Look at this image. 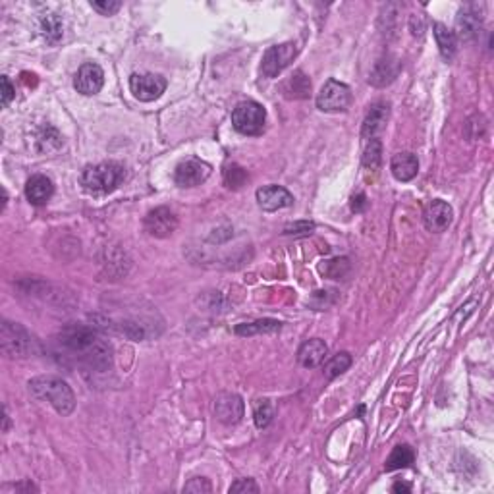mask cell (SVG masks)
<instances>
[{
    "label": "cell",
    "mask_w": 494,
    "mask_h": 494,
    "mask_svg": "<svg viewBox=\"0 0 494 494\" xmlns=\"http://www.w3.org/2000/svg\"><path fill=\"white\" fill-rule=\"evenodd\" d=\"M211 164H207L201 159H187V161H182L178 167H176V172H174V180L180 187H195L203 184L211 176Z\"/></svg>",
    "instance_id": "9c48e42d"
},
{
    "label": "cell",
    "mask_w": 494,
    "mask_h": 494,
    "mask_svg": "<svg viewBox=\"0 0 494 494\" xmlns=\"http://www.w3.org/2000/svg\"><path fill=\"white\" fill-rule=\"evenodd\" d=\"M433 33L434 39H436V45H438V51H441L442 58L444 61H452L458 53V39H456L454 31H450L444 23H433Z\"/></svg>",
    "instance_id": "ffe728a7"
},
{
    "label": "cell",
    "mask_w": 494,
    "mask_h": 494,
    "mask_svg": "<svg viewBox=\"0 0 494 494\" xmlns=\"http://www.w3.org/2000/svg\"><path fill=\"white\" fill-rule=\"evenodd\" d=\"M211 490H213V487H211V483H209V479H205V477H195V479H191L189 483H186V487H184V493L201 494L211 493Z\"/></svg>",
    "instance_id": "d6a6232c"
},
{
    "label": "cell",
    "mask_w": 494,
    "mask_h": 494,
    "mask_svg": "<svg viewBox=\"0 0 494 494\" xmlns=\"http://www.w3.org/2000/svg\"><path fill=\"white\" fill-rule=\"evenodd\" d=\"M257 203L263 211L274 213L278 209H286L294 205V195L282 186H265L257 189Z\"/></svg>",
    "instance_id": "9a60e30c"
},
{
    "label": "cell",
    "mask_w": 494,
    "mask_h": 494,
    "mask_svg": "<svg viewBox=\"0 0 494 494\" xmlns=\"http://www.w3.org/2000/svg\"><path fill=\"white\" fill-rule=\"evenodd\" d=\"M350 365H352V355L347 352H340V354H336L328 359V363L325 365V377L327 379H336L342 373H346Z\"/></svg>",
    "instance_id": "484cf974"
},
{
    "label": "cell",
    "mask_w": 494,
    "mask_h": 494,
    "mask_svg": "<svg viewBox=\"0 0 494 494\" xmlns=\"http://www.w3.org/2000/svg\"><path fill=\"white\" fill-rule=\"evenodd\" d=\"M8 425H10V419H8V411H6V409H4V429H2L4 433H6V431H8Z\"/></svg>",
    "instance_id": "f35d334b"
},
{
    "label": "cell",
    "mask_w": 494,
    "mask_h": 494,
    "mask_svg": "<svg viewBox=\"0 0 494 494\" xmlns=\"http://www.w3.org/2000/svg\"><path fill=\"white\" fill-rule=\"evenodd\" d=\"M232 124L243 135H261L267 124V110L255 100L240 103L232 112Z\"/></svg>",
    "instance_id": "5b68a950"
},
{
    "label": "cell",
    "mask_w": 494,
    "mask_h": 494,
    "mask_svg": "<svg viewBox=\"0 0 494 494\" xmlns=\"http://www.w3.org/2000/svg\"><path fill=\"white\" fill-rule=\"evenodd\" d=\"M0 346L8 357H27L35 352L37 342L26 328L18 322L2 321L0 327Z\"/></svg>",
    "instance_id": "277c9868"
},
{
    "label": "cell",
    "mask_w": 494,
    "mask_h": 494,
    "mask_svg": "<svg viewBox=\"0 0 494 494\" xmlns=\"http://www.w3.org/2000/svg\"><path fill=\"white\" fill-rule=\"evenodd\" d=\"M327 344L321 338H313V340H308L305 344H301V347L298 350V361H300L301 367L313 369L321 365L325 357H327Z\"/></svg>",
    "instance_id": "ac0fdd59"
},
{
    "label": "cell",
    "mask_w": 494,
    "mask_h": 494,
    "mask_svg": "<svg viewBox=\"0 0 494 494\" xmlns=\"http://www.w3.org/2000/svg\"><path fill=\"white\" fill-rule=\"evenodd\" d=\"M483 27L481 10L477 4H466L458 14L456 20V37H460L463 43H471L479 37Z\"/></svg>",
    "instance_id": "30bf717a"
},
{
    "label": "cell",
    "mask_w": 494,
    "mask_h": 494,
    "mask_svg": "<svg viewBox=\"0 0 494 494\" xmlns=\"http://www.w3.org/2000/svg\"><path fill=\"white\" fill-rule=\"evenodd\" d=\"M247 172L238 164H228L226 170H224V184L230 189H240L247 184Z\"/></svg>",
    "instance_id": "83f0119b"
},
{
    "label": "cell",
    "mask_w": 494,
    "mask_h": 494,
    "mask_svg": "<svg viewBox=\"0 0 494 494\" xmlns=\"http://www.w3.org/2000/svg\"><path fill=\"white\" fill-rule=\"evenodd\" d=\"M415 460V452L411 450V446L408 444H398V446L392 450V454L384 463V469L387 471H396V469L409 468Z\"/></svg>",
    "instance_id": "cb8c5ba5"
},
{
    "label": "cell",
    "mask_w": 494,
    "mask_h": 494,
    "mask_svg": "<svg viewBox=\"0 0 494 494\" xmlns=\"http://www.w3.org/2000/svg\"><path fill=\"white\" fill-rule=\"evenodd\" d=\"M124 180V167L118 162H99L83 168L81 186L91 194H108L114 191Z\"/></svg>",
    "instance_id": "3957f363"
},
{
    "label": "cell",
    "mask_w": 494,
    "mask_h": 494,
    "mask_svg": "<svg viewBox=\"0 0 494 494\" xmlns=\"http://www.w3.org/2000/svg\"><path fill=\"white\" fill-rule=\"evenodd\" d=\"M400 72V62L392 58V56H387L384 61L377 62L373 74L369 78V83H373L377 87L388 85L390 81H394V78Z\"/></svg>",
    "instance_id": "44dd1931"
},
{
    "label": "cell",
    "mask_w": 494,
    "mask_h": 494,
    "mask_svg": "<svg viewBox=\"0 0 494 494\" xmlns=\"http://www.w3.org/2000/svg\"><path fill=\"white\" fill-rule=\"evenodd\" d=\"M91 8L103 16H112L120 10L122 2H118V0H97V2H91Z\"/></svg>",
    "instance_id": "1f68e13d"
},
{
    "label": "cell",
    "mask_w": 494,
    "mask_h": 494,
    "mask_svg": "<svg viewBox=\"0 0 494 494\" xmlns=\"http://www.w3.org/2000/svg\"><path fill=\"white\" fill-rule=\"evenodd\" d=\"M178 228V216L172 209L157 207L145 216V230L153 238H168Z\"/></svg>",
    "instance_id": "8fae6325"
},
{
    "label": "cell",
    "mask_w": 494,
    "mask_h": 494,
    "mask_svg": "<svg viewBox=\"0 0 494 494\" xmlns=\"http://www.w3.org/2000/svg\"><path fill=\"white\" fill-rule=\"evenodd\" d=\"M382 162V145L379 140L369 141L367 149L363 153V167L371 168V170H377L381 167Z\"/></svg>",
    "instance_id": "f1b7e54d"
},
{
    "label": "cell",
    "mask_w": 494,
    "mask_h": 494,
    "mask_svg": "<svg viewBox=\"0 0 494 494\" xmlns=\"http://www.w3.org/2000/svg\"><path fill=\"white\" fill-rule=\"evenodd\" d=\"M390 168H392L396 180L409 182L419 172V161L414 153H398L392 157Z\"/></svg>",
    "instance_id": "d6986e66"
},
{
    "label": "cell",
    "mask_w": 494,
    "mask_h": 494,
    "mask_svg": "<svg viewBox=\"0 0 494 494\" xmlns=\"http://www.w3.org/2000/svg\"><path fill=\"white\" fill-rule=\"evenodd\" d=\"M365 205H367V197L363 194L355 195L354 199H352V209H354L355 213H359V211H363L365 209Z\"/></svg>",
    "instance_id": "d590c367"
},
{
    "label": "cell",
    "mask_w": 494,
    "mask_h": 494,
    "mask_svg": "<svg viewBox=\"0 0 494 494\" xmlns=\"http://www.w3.org/2000/svg\"><path fill=\"white\" fill-rule=\"evenodd\" d=\"M298 56V47L294 43H282V45H274L267 48V53L263 56V64H261V72L267 78H276L286 70L294 58Z\"/></svg>",
    "instance_id": "52a82bcc"
},
{
    "label": "cell",
    "mask_w": 494,
    "mask_h": 494,
    "mask_svg": "<svg viewBox=\"0 0 494 494\" xmlns=\"http://www.w3.org/2000/svg\"><path fill=\"white\" fill-rule=\"evenodd\" d=\"M230 493H259V487L253 479H240L230 487Z\"/></svg>",
    "instance_id": "e575fe53"
},
{
    "label": "cell",
    "mask_w": 494,
    "mask_h": 494,
    "mask_svg": "<svg viewBox=\"0 0 494 494\" xmlns=\"http://www.w3.org/2000/svg\"><path fill=\"white\" fill-rule=\"evenodd\" d=\"M54 194V184L51 178L43 176V174H37V176H31L26 184V197L31 205H45Z\"/></svg>",
    "instance_id": "e0dca14e"
},
{
    "label": "cell",
    "mask_w": 494,
    "mask_h": 494,
    "mask_svg": "<svg viewBox=\"0 0 494 494\" xmlns=\"http://www.w3.org/2000/svg\"><path fill=\"white\" fill-rule=\"evenodd\" d=\"M253 417H255V425L259 429H265L270 425V421L274 417V409L273 404L268 400H257L253 406Z\"/></svg>",
    "instance_id": "4316f807"
},
{
    "label": "cell",
    "mask_w": 494,
    "mask_h": 494,
    "mask_svg": "<svg viewBox=\"0 0 494 494\" xmlns=\"http://www.w3.org/2000/svg\"><path fill=\"white\" fill-rule=\"evenodd\" d=\"M21 80H23L26 85H37V75L29 74V72H23V74H21Z\"/></svg>",
    "instance_id": "8d00e7d4"
},
{
    "label": "cell",
    "mask_w": 494,
    "mask_h": 494,
    "mask_svg": "<svg viewBox=\"0 0 494 494\" xmlns=\"http://www.w3.org/2000/svg\"><path fill=\"white\" fill-rule=\"evenodd\" d=\"M214 415L224 425H236L243 417V401L238 394L222 392L214 400Z\"/></svg>",
    "instance_id": "5bb4252c"
},
{
    "label": "cell",
    "mask_w": 494,
    "mask_h": 494,
    "mask_svg": "<svg viewBox=\"0 0 494 494\" xmlns=\"http://www.w3.org/2000/svg\"><path fill=\"white\" fill-rule=\"evenodd\" d=\"M64 27H62V20L56 16V14H45L43 18H41V35L47 39V43H51V45H56L58 41L62 39V31Z\"/></svg>",
    "instance_id": "d4e9b609"
},
{
    "label": "cell",
    "mask_w": 494,
    "mask_h": 494,
    "mask_svg": "<svg viewBox=\"0 0 494 494\" xmlns=\"http://www.w3.org/2000/svg\"><path fill=\"white\" fill-rule=\"evenodd\" d=\"M392 490H394V493H409V490H411V487H409V485H406V483L398 481V483H394Z\"/></svg>",
    "instance_id": "74e56055"
},
{
    "label": "cell",
    "mask_w": 494,
    "mask_h": 494,
    "mask_svg": "<svg viewBox=\"0 0 494 494\" xmlns=\"http://www.w3.org/2000/svg\"><path fill=\"white\" fill-rule=\"evenodd\" d=\"M315 224L313 222H294V224H288L284 228V236H294V238H301V236H309L313 234Z\"/></svg>",
    "instance_id": "4dcf8cb0"
},
{
    "label": "cell",
    "mask_w": 494,
    "mask_h": 494,
    "mask_svg": "<svg viewBox=\"0 0 494 494\" xmlns=\"http://www.w3.org/2000/svg\"><path fill=\"white\" fill-rule=\"evenodd\" d=\"M388 116H390V105L388 103H374L367 116H365V120H363L361 137L369 141L377 140V135L387 127Z\"/></svg>",
    "instance_id": "2e32d148"
},
{
    "label": "cell",
    "mask_w": 494,
    "mask_h": 494,
    "mask_svg": "<svg viewBox=\"0 0 494 494\" xmlns=\"http://www.w3.org/2000/svg\"><path fill=\"white\" fill-rule=\"evenodd\" d=\"M29 390L37 400L48 401L61 415H70L75 409V396L72 388L58 377H37L29 381Z\"/></svg>",
    "instance_id": "7a4b0ae2"
},
{
    "label": "cell",
    "mask_w": 494,
    "mask_h": 494,
    "mask_svg": "<svg viewBox=\"0 0 494 494\" xmlns=\"http://www.w3.org/2000/svg\"><path fill=\"white\" fill-rule=\"evenodd\" d=\"M103 85H105V72L99 64H93V62L83 64L74 78L75 91L85 95V97L97 95L103 89Z\"/></svg>",
    "instance_id": "4fadbf2b"
},
{
    "label": "cell",
    "mask_w": 494,
    "mask_h": 494,
    "mask_svg": "<svg viewBox=\"0 0 494 494\" xmlns=\"http://www.w3.org/2000/svg\"><path fill=\"white\" fill-rule=\"evenodd\" d=\"M282 322L274 321V319H261L255 322H241L236 327L238 336H255V334H274L280 332Z\"/></svg>",
    "instance_id": "603a6c76"
},
{
    "label": "cell",
    "mask_w": 494,
    "mask_h": 494,
    "mask_svg": "<svg viewBox=\"0 0 494 494\" xmlns=\"http://www.w3.org/2000/svg\"><path fill=\"white\" fill-rule=\"evenodd\" d=\"M282 93L288 99H308L311 95V81L303 72H295L282 83Z\"/></svg>",
    "instance_id": "7402d4cb"
},
{
    "label": "cell",
    "mask_w": 494,
    "mask_h": 494,
    "mask_svg": "<svg viewBox=\"0 0 494 494\" xmlns=\"http://www.w3.org/2000/svg\"><path fill=\"white\" fill-rule=\"evenodd\" d=\"M56 344L64 359H72L87 371L105 373L112 365V347L93 328L70 325L56 336Z\"/></svg>",
    "instance_id": "6da1fadb"
},
{
    "label": "cell",
    "mask_w": 494,
    "mask_h": 494,
    "mask_svg": "<svg viewBox=\"0 0 494 494\" xmlns=\"http://www.w3.org/2000/svg\"><path fill=\"white\" fill-rule=\"evenodd\" d=\"M347 268H350V263L342 257V259L327 261L325 265H321V273L328 278H342L347 273Z\"/></svg>",
    "instance_id": "f546056e"
},
{
    "label": "cell",
    "mask_w": 494,
    "mask_h": 494,
    "mask_svg": "<svg viewBox=\"0 0 494 494\" xmlns=\"http://www.w3.org/2000/svg\"><path fill=\"white\" fill-rule=\"evenodd\" d=\"M0 83H2V107H8L10 100L16 97V87L12 85V81L8 80V75H2Z\"/></svg>",
    "instance_id": "836d02e7"
},
{
    "label": "cell",
    "mask_w": 494,
    "mask_h": 494,
    "mask_svg": "<svg viewBox=\"0 0 494 494\" xmlns=\"http://www.w3.org/2000/svg\"><path fill=\"white\" fill-rule=\"evenodd\" d=\"M454 221V211L448 205L446 201L434 199L429 203L425 211H423V224L427 228L429 232H444L450 224Z\"/></svg>",
    "instance_id": "7c38bea8"
},
{
    "label": "cell",
    "mask_w": 494,
    "mask_h": 494,
    "mask_svg": "<svg viewBox=\"0 0 494 494\" xmlns=\"http://www.w3.org/2000/svg\"><path fill=\"white\" fill-rule=\"evenodd\" d=\"M352 103L350 87L336 80H328L317 95V107L322 112H344Z\"/></svg>",
    "instance_id": "8992f818"
},
{
    "label": "cell",
    "mask_w": 494,
    "mask_h": 494,
    "mask_svg": "<svg viewBox=\"0 0 494 494\" xmlns=\"http://www.w3.org/2000/svg\"><path fill=\"white\" fill-rule=\"evenodd\" d=\"M167 80L159 74H134L130 78V91L143 103L159 99L167 91Z\"/></svg>",
    "instance_id": "ba28073f"
}]
</instances>
